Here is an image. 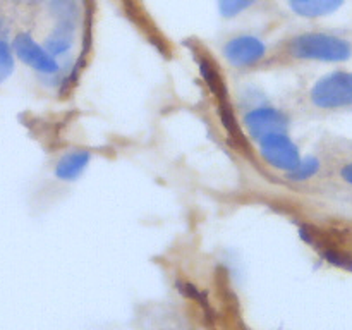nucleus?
<instances>
[{"label": "nucleus", "mask_w": 352, "mask_h": 330, "mask_svg": "<svg viewBox=\"0 0 352 330\" xmlns=\"http://www.w3.org/2000/svg\"><path fill=\"white\" fill-rule=\"evenodd\" d=\"M342 177L346 179L347 182H349V184H352V162L349 165H346V167L342 168Z\"/></svg>", "instance_id": "nucleus-13"}, {"label": "nucleus", "mask_w": 352, "mask_h": 330, "mask_svg": "<svg viewBox=\"0 0 352 330\" xmlns=\"http://www.w3.org/2000/svg\"><path fill=\"white\" fill-rule=\"evenodd\" d=\"M291 54L306 60L342 62L351 57V45L336 34L305 33L291 41Z\"/></svg>", "instance_id": "nucleus-1"}, {"label": "nucleus", "mask_w": 352, "mask_h": 330, "mask_svg": "<svg viewBox=\"0 0 352 330\" xmlns=\"http://www.w3.org/2000/svg\"><path fill=\"white\" fill-rule=\"evenodd\" d=\"M258 0H219V10L226 17H236L253 7Z\"/></svg>", "instance_id": "nucleus-11"}, {"label": "nucleus", "mask_w": 352, "mask_h": 330, "mask_svg": "<svg viewBox=\"0 0 352 330\" xmlns=\"http://www.w3.org/2000/svg\"><path fill=\"white\" fill-rule=\"evenodd\" d=\"M344 0H289V6L301 17H320L336 12Z\"/></svg>", "instance_id": "nucleus-8"}, {"label": "nucleus", "mask_w": 352, "mask_h": 330, "mask_svg": "<svg viewBox=\"0 0 352 330\" xmlns=\"http://www.w3.org/2000/svg\"><path fill=\"white\" fill-rule=\"evenodd\" d=\"M267 54V45L256 36L251 34H241L227 41L223 48V55L229 60V64L236 67H250L258 64Z\"/></svg>", "instance_id": "nucleus-6"}, {"label": "nucleus", "mask_w": 352, "mask_h": 330, "mask_svg": "<svg viewBox=\"0 0 352 330\" xmlns=\"http://www.w3.org/2000/svg\"><path fill=\"white\" fill-rule=\"evenodd\" d=\"M318 168H320L318 160L313 157H308L305 158V160H299V164L296 165V168H292V170L287 172V174L292 181H306V179H309L311 175H315L316 172H318Z\"/></svg>", "instance_id": "nucleus-10"}, {"label": "nucleus", "mask_w": 352, "mask_h": 330, "mask_svg": "<svg viewBox=\"0 0 352 330\" xmlns=\"http://www.w3.org/2000/svg\"><path fill=\"white\" fill-rule=\"evenodd\" d=\"M258 144H260V153L263 160L278 170L291 172L301 160L299 148L285 133L263 138L261 141H258Z\"/></svg>", "instance_id": "nucleus-3"}, {"label": "nucleus", "mask_w": 352, "mask_h": 330, "mask_svg": "<svg viewBox=\"0 0 352 330\" xmlns=\"http://www.w3.org/2000/svg\"><path fill=\"white\" fill-rule=\"evenodd\" d=\"M72 45V24L67 21H60L57 28L50 33V36L47 38V52L50 55H60L71 48Z\"/></svg>", "instance_id": "nucleus-9"}, {"label": "nucleus", "mask_w": 352, "mask_h": 330, "mask_svg": "<svg viewBox=\"0 0 352 330\" xmlns=\"http://www.w3.org/2000/svg\"><path fill=\"white\" fill-rule=\"evenodd\" d=\"M287 124V116L274 107H260L248 112L244 117V127L248 129V134L256 141H261L272 134L285 133Z\"/></svg>", "instance_id": "nucleus-4"}, {"label": "nucleus", "mask_w": 352, "mask_h": 330, "mask_svg": "<svg viewBox=\"0 0 352 330\" xmlns=\"http://www.w3.org/2000/svg\"><path fill=\"white\" fill-rule=\"evenodd\" d=\"M89 153L86 150H72L69 153H65L64 157L58 160L57 168H55V174L62 181H74L79 175L85 172L86 165L89 162Z\"/></svg>", "instance_id": "nucleus-7"}, {"label": "nucleus", "mask_w": 352, "mask_h": 330, "mask_svg": "<svg viewBox=\"0 0 352 330\" xmlns=\"http://www.w3.org/2000/svg\"><path fill=\"white\" fill-rule=\"evenodd\" d=\"M311 102L320 109L352 105V72L336 71L318 79L311 89Z\"/></svg>", "instance_id": "nucleus-2"}, {"label": "nucleus", "mask_w": 352, "mask_h": 330, "mask_svg": "<svg viewBox=\"0 0 352 330\" xmlns=\"http://www.w3.org/2000/svg\"><path fill=\"white\" fill-rule=\"evenodd\" d=\"M12 50L24 64L41 74H55L58 71V64L54 55L48 54L47 48L40 47L30 34H17L12 41Z\"/></svg>", "instance_id": "nucleus-5"}, {"label": "nucleus", "mask_w": 352, "mask_h": 330, "mask_svg": "<svg viewBox=\"0 0 352 330\" xmlns=\"http://www.w3.org/2000/svg\"><path fill=\"white\" fill-rule=\"evenodd\" d=\"M14 71V54L12 48L0 40V82L6 81Z\"/></svg>", "instance_id": "nucleus-12"}]
</instances>
